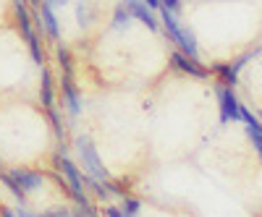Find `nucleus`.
<instances>
[{"instance_id":"f257e3e1","label":"nucleus","mask_w":262,"mask_h":217,"mask_svg":"<svg viewBox=\"0 0 262 217\" xmlns=\"http://www.w3.org/2000/svg\"><path fill=\"white\" fill-rule=\"evenodd\" d=\"M158 18H160V27H163L165 37L173 42V45H176L181 53L191 55V58H200V47H196L194 32L181 24L179 13H173V11H168V8H158Z\"/></svg>"},{"instance_id":"f03ea898","label":"nucleus","mask_w":262,"mask_h":217,"mask_svg":"<svg viewBox=\"0 0 262 217\" xmlns=\"http://www.w3.org/2000/svg\"><path fill=\"white\" fill-rule=\"evenodd\" d=\"M13 18H16V27L21 32V37H24L27 47H29V55L34 60V66H45V50H42L39 45V34L34 29V16L29 13V6L27 0H13Z\"/></svg>"},{"instance_id":"7ed1b4c3","label":"nucleus","mask_w":262,"mask_h":217,"mask_svg":"<svg viewBox=\"0 0 262 217\" xmlns=\"http://www.w3.org/2000/svg\"><path fill=\"white\" fill-rule=\"evenodd\" d=\"M53 167L63 176L66 181V191L71 194V199L76 202V207H84V204H90V197H86V188H84V176H81V170L66 157V152H55L53 155Z\"/></svg>"},{"instance_id":"20e7f679","label":"nucleus","mask_w":262,"mask_h":217,"mask_svg":"<svg viewBox=\"0 0 262 217\" xmlns=\"http://www.w3.org/2000/svg\"><path fill=\"white\" fill-rule=\"evenodd\" d=\"M74 147H76V155H79V160L84 165V173H90V176H95L100 181H111L107 167L102 165V160H100V155H97V149H95V144H92L90 136H79L74 141Z\"/></svg>"},{"instance_id":"39448f33","label":"nucleus","mask_w":262,"mask_h":217,"mask_svg":"<svg viewBox=\"0 0 262 217\" xmlns=\"http://www.w3.org/2000/svg\"><path fill=\"white\" fill-rule=\"evenodd\" d=\"M34 29L42 32V37H48L50 42H60V24L55 18V8L42 0V6L34 13Z\"/></svg>"},{"instance_id":"423d86ee","label":"nucleus","mask_w":262,"mask_h":217,"mask_svg":"<svg viewBox=\"0 0 262 217\" xmlns=\"http://www.w3.org/2000/svg\"><path fill=\"white\" fill-rule=\"evenodd\" d=\"M170 66L176 71H181V74H186V76H194V79H207L210 76V68L202 66L200 58H191V55H186L181 50L170 53Z\"/></svg>"},{"instance_id":"0eeeda50","label":"nucleus","mask_w":262,"mask_h":217,"mask_svg":"<svg viewBox=\"0 0 262 217\" xmlns=\"http://www.w3.org/2000/svg\"><path fill=\"white\" fill-rule=\"evenodd\" d=\"M121 6L131 13V18L139 21V24H144L147 29L158 32L160 29V18H158V11H152L144 0H121Z\"/></svg>"},{"instance_id":"6e6552de","label":"nucleus","mask_w":262,"mask_h":217,"mask_svg":"<svg viewBox=\"0 0 262 217\" xmlns=\"http://www.w3.org/2000/svg\"><path fill=\"white\" fill-rule=\"evenodd\" d=\"M60 94H63L66 113H69L71 118H79V113H81V92L74 84V76H69V74L60 76Z\"/></svg>"},{"instance_id":"1a4fd4ad","label":"nucleus","mask_w":262,"mask_h":217,"mask_svg":"<svg viewBox=\"0 0 262 217\" xmlns=\"http://www.w3.org/2000/svg\"><path fill=\"white\" fill-rule=\"evenodd\" d=\"M217 107H221V123L238 120V107H242V102L236 100L233 86H217Z\"/></svg>"},{"instance_id":"9d476101","label":"nucleus","mask_w":262,"mask_h":217,"mask_svg":"<svg viewBox=\"0 0 262 217\" xmlns=\"http://www.w3.org/2000/svg\"><path fill=\"white\" fill-rule=\"evenodd\" d=\"M11 178L24 188L27 194H34L39 191L42 186H45V173H39V170H29V167H13L11 170Z\"/></svg>"},{"instance_id":"9b49d317","label":"nucleus","mask_w":262,"mask_h":217,"mask_svg":"<svg viewBox=\"0 0 262 217\" xmlns=\"http://www.w3.org/2000/svg\"><path fill=\"white\" fill-rule=\"evenodd\" d=\"M238 120L244 123V131H247V136L252 139V144H254V149H257V155H259V160H262V123L247 110L244 105L238 107Z\"/></svg>"},{"instance_id":"f8f14e48","label":"nucleus","mask_w":262,"mask_h":217,"mask_svg":"<svg viewBox=\"0 0 262 217\" xmlns=\"http://www.w3.org/2000/svg\"><path fill=\"white\" fill-rule=\"evenodd\" d=\"M39 102H42V107H53L55 105V86H53V76H50V71L42 66V76H39Z\"/></svg>"},{"instance_id":"ddd939ff","label":"nucleus","mask_w":262,"mask_h":217,"mask_svg":"<svg viewBox=\"0 0 262 217\" xmlns=\"http://www.w3.org/2000/svg\"><path fill=\"white\" fill-rule=\"evenodd\" d=\"M95 18H97V8L92 0H79L76 3V24L81 29H90L95 24Z\"/></svg>"},{"instance_id":"4468645a","label":"nucleus","mask_w":262,"mask_h":217,"mask_svg":"<svg viewBox=\"0 0 262 217\" xmlns=\"http://www.w3.org/2000/svg\"><path fill=\"white\" fill-rule=\"evenodd\" d=\"M244 63H247V55H244V58H238L233 66H228V63H221V66H215V74L221 76L223 86H233V84H236V79H238V68H242Z\"/></svg>"},{"instance_id":"2eb2a0df","label":"nucleus","mask_w":262,"mask_h":217,"mask_svg":"<svg viewBox=\"0 0 262 217\" xmlns=\"http://www.w3.org/2000/svg\"><path fill=\"white\" fill-rule=\"evenodd\" d=\"M48 118H50V126H53V134H55V139L63 144V139H66V128H63V118H60V110L53 105V107H48Z\"/></svg>"},{"instance_id":"dca6fc26","label":"nucleus","mask_w":262,"mask_h":217,"mask_svg":"<svg viewBox=\"0 0 262 217\" xmlns=\"http://www.w3.org/2000/svg\"><path fill=\"white\" fill-rule=\"evenodd\" d=\"M55 58H58L60 71H63V74H69V76H74V58H71V50H69V47H63V45H58Z\"/></svg>"},{"instance_id":"f3484780","label":"nucleus","mask_w":262,"mask_h":217,"mask_svg":"<svg viewBox=\"0 0 262 217\" xmlns=\"http://www.w3.org/2000/svg\"><path fill=\"white\" fill-rule=\"evenodd\" d=\"M121 199H123V202H121L123 217H139V214H142V202H139L137 197H128V194H123Z\"/></svg>"},{"instance_id":"a211bd4d","label":"nucleus","mask_w":262,"mask_h":217,"mask_svg":"<svg viewBox=\"0 0 262 217\" xmlns=\"http://www.w3.org/2000/svg\"><path fill=\"white\" fill-rule=\"evenodd\" d=\"M131 13L123 8V6H116V11H113V18H111V27L113 29H128V24H131Z\"/></svg>"},{"instance_id":"6ab92c4d","label":"nucleus","mask_w":262,"mask_h":217,"mask_svg":"<svg viewBox=\"0 0 262 217\" xmlns=\"http://www.w3.org/2000/svg\"><path fill=\"white\" fill-rule=\"evenodd\" d=\"M0 181H3V183L8 186V191L13 194V197H16V199H21V202H24V199H27V191H24V188H21V186H18V183H16L13 178H11V173H3V170H0Z\"/></svg>"},{"instance_id":"aec40b11","label":"nucleus","mask_w":262,"mask_h":217,"mask_svg":"<svg viewBox=\"0 0 262 217\" xmlns=\"http://www.w3.org/2000/svg\"><path fill=\"white\" fill-rule=\"evenodd\" d=\"M39 217H74V212L69 207H53L48 212H39Z\"/></svg>"},{"instance_id":"412c9836","label":"nucleus","mask_w":262,"mask_h":217,"mask_svg":"<svg viewBox=\"0 0 262 217\" xmlns=\"http://www.w3.org/2000/svg\"><path fill=\"white\" fill-rule=\"evenodd\" d=\"M160 8H168L173 13H179L181 11V0H160Z\"/></svg>"},{"instance_id":"4be33fe9","label":"nucleus","mask_w":262,"mask_h":217,"mask_svg":"<svg viewBox=\"0 0 262 217\" xmlns=\"http://www.w3.org/2000/svg\"><path fill=\"white\" fill-rule=\"evenodd\" d=\"M16 217H39V214L32 212V209H27V207H18V209H16Z\"/></svg>"},{"instance_id":"5701e85b","label":"nucleus","mask_w":262,"mask_h":217,"mask_svg":"<svg viewBox=\"0 0 262 217\" xmlns=\"http://www.w3.org/2000/svg\"><path fill=\"white\" fill-rule=\"evenodd\" d=\"M105 217H123V212H121V207H107Z\"/></svg>"},{"instance_id":"b1692460","label":"nucleus","mask_w":262,"mask_h":217,"mask_svg":"<svg viewBox=\"0 0 262 217\" xmlns=\"http://www.w3.org/2000/svg\"><path fill=\"white\" fill-rule=\"evenodd\" d=\"M45 3H50L53 8H63V6H69L71 0H45Z\"/></svg>"},{"instance_id":"393cba45","label":"nucleus","mask_w":262,"mask_h":217,"mask_svg":"<svg viewBox=\"0 0 262 217\" xmlns=\"http://www.w3.org/2000/svg\"><path fill=\"white\" fill-rule=\"evenodd\" d=\"M0 217H16V212L8 209V207H0Z\"/></svg>"},{"instance_id":"a878e982","label":"nucleus","mask_w":262,"mask_h":217,"mask_svg":"<svg viewBox=\"0 0 262 217\" xmlns=\"http://www.w3.org/2000/svg\"><path fill=\"white\" fill-rule=\"evenodd\" d=\"M27 6H32V8H34V11H37V8H39V6H42V0H27Z\"/></svg>"},{"instance_id":"bb28decb","label":"nucleus","mask_w":262,"mask_h":217,"mask_svg":"<svg viewBox=\"0 0 262 217\" xmlns=\"http://www.w3.org/2000/svg\"><path fill=\"white\" fill-rule=\"evenodd\" d=\"M74 217H86V214H84V212H81V207H79V209L74 212Z\"/></svg>"},{"instance_id":"cd10ccee","label":"nucleus","mask_w":262,"mask_h":217,"mask_svg":"<svg viewBox=\"0 0 262 217\" xmlns=\"http://www.w3.org/2000/svg\"><path fill=\"white\" fill-rule=\"evenodd\" d=\"M0 170H3V167H0Z\"/></svg>"}]
</instances>
